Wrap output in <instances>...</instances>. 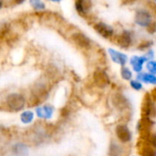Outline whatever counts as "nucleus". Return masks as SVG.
Masks as SVG:
<instances>
[{
  "mask_svg": "<svg viewBox=\"0 0 156 156\" xmlns=\"http://www.w3.org/2000/svg\"><path fill=\"white\" fill-rule=\"evenodd\" d=\"M6 104L9 109L14 112H19L25 107L26 100L25 98L18 93H11L6 97Z\"/></svg>",
  "mask_w": 156,
  "mask_h": 156,
  "instance_id": "f257e3e1",
  "label": "nucleus"
},
{
  "mask_svg": "<svg viewBox=\"0 0 156 156\" xmlns=\"http://www.w3.org/2000/svg\"><path fill=\"white\" fill-rule=\"evenodd\" d=\"M135 23L141 27H149L152 24L151 14L144 9H140L136 11L135 14Z\"/></svg>",
  "mask_w": 156,
  "mask_h": 156,
  "instance_id": "f03ea898",
  "label": "nucleus"
},
{
  "mask_svg": "<svg viewBox=\"0 0 156 156\" xmlns=\"http://www.w3.org/2000/svg\"><path fill=\"white\" fill-rule=\"evenodd\" d=\"M154 122L150 120L149 117H143L138 123V130L141 136L144 139H147L150 136V131Z\"/></svg>",
  "mask_w": 156,
  "mask_h": 156,
  "instance_id": "7ed1b4c3",
  "label": "nucleus"
},
{
  "mask_svg": "<svg viewBox=\"0 0 156 156\" xmlns=\"http://www.w3.org/2000/svg\"><path fill=\"white\" fill-rule=\"evenodd\" d=\"M93 79H94L96 85L100 88H104L110 83V78L108 74L102 69L95 70L93 74Z\"/></svg>",
  "mask_w": 156,
  "mask_h": 156,
  "instance_id": "20e7f679",
  "label": "nucleus"
},
{
  "mask_svg": "<svg viewBox=\"0 0 156 156\" xmlns=\"http://www.w3.org/2000/svg\"><path fill=\"white\" fill-rule=\"evenodd\" d=\"M94 29L98 34H100L102 37L105 38H109L113 35V28L108 24H105L103 22L97 23L94 26Z\"/></svg>",
  "mask_w": 156,
  "mask_h": 156,
  "instance_id": "39448f33",
  "label": "nucleus"
},
{
  "mask_svg": "<svg viewBox=\"0 0 156 156\" xmlns=\"http://www.w3.org/2000/svg\"><path fill=\"white\" fill-rule=\"evenodd\" d=\"M72 40L77 46H79L82 48H89L91 44L90 39L86 35L80 33V32L72 35Z\"/></svg>",
  "mask_w": 156,
  "mask_h": 156,
  "instance_id": "423d86ee",
  "label": "nucleus"
},
{
  "mask_svg": "<svg viewBox=\"0 0 156 156\" xmlns=\"http://www.w3.org/2000/svg\"><path fill=\"white\" fill-rule=\"evenodd\" d=\"M116 134L118 139L122 143L130 142L132 139V133L126 125H122V124L118 125L116 128Z\"/></svg>",
  "mask_w": 156,
  "mask_h": 156,
  "instance_id": "0eeeda50",
  "label": "nucleus"
},
{
  "mask_svg": "<svg viewBox=\"0 0 156 156\" xmlns=\"http://www.w3.org/2000/svg\"><path fill=\"white\" fill-rule=\"evenodd\" d=\"M108 51H109V54H110L112 59L115 63H117V64H119L121 66H124L126 64L128 58H127V56L125 54H123L122 52H119V51H117L115 49H112V48H109Z\"/></svg>",
  "mask_w": 156,
  "mask_h": 156,
  "instance_id": "6e6552de",
  "label": "nucleus"
},
{
  "mask_svg": "<svg viewBox=\"0 0 156 156\" xmlns=\"http://www.w3.org/2000/svg\"><path fill=\"white\" fill-rule=\"evenodd\" d=\"M116 43L121 48H128L131 45V43H132V36H131L130 32L123 31L120 36L117 37Z\"/></svg>",
  "mask_w": 156,
  "mask_h": 156,
  "instance_id": "1a4fd4ad",
  "label": "nucleus"
},
{
  "mask_svg": "<svg viewBox=\"0 0 156 156\" xmlns=\"http://www.w3.org/2000/svg\"><path fill=\"white\" fill-rule=\"evenodd\" d=\"M146 60H148V59L146 58V57H145V56H143V57L133 56V57L131 58L130 62H131V64H132L133 69H134V71H136V72H140V71L142 70V69H143V65H144V63Z\"/></svg>",
  "mask_w": 156,
  "mask_h": 156,
  "instance_id": "9d476101",
  "label": "nucleus"
},
{
  "mask_svg": "<svg viewBox=\"0 0 156 156\" xmlns=\"http://www.w3.org/2000/svg\"><path fill=\"white\" fill-rule=\"evenodd\" d=\"M75 6H76V9L78 10L79 13L85 14L86 12H88L90 10V8L91 6V2L80 0V1H77L75 3Z\"/></svg>",
  "mask_w": 156,
  "mask_h": 156,
  "instance_id": "9b49d317",
  "label": "nucleus"
},
{
  "mask_svg": "<svg viewBox=\"0 0 156 156\" xmlns=\"http://www.w3.org/2000/svg\"><path fill=\"white\" fill-rule=\"evenodd\" d=\"M13 153L16 156H28V148L23 144H17L14 145Z\"/></svg>",
  "mask_w": 156,
  "mask_h": 156,
  "instance_id": "f8f14e48",
  "label": "nucleus"
},
{
  "mask_svg": "<svg viewBox=\"0 0 156 156\" xmlns=\"http://www.w3.org/2000/svg\"><path fill=\"white\" fill-rule=\"evenodd\" d=\"M137 79L139 80H142L145 83H150V84H154L156 85V76L154 74H149V73H139L137 76Z\"/></svg>",
  "mask_w": 156,
  "mask_h": 156,
  "instance_id": "ddd939ff",
  "label": "nucleus"
},
{
  "mask_svg": "<svg viewBox=\"0 0 156 156\" xmlns=\"http://www.w3.org/2000/svg\"><path fill=\"white\" fill-rule=\"evenodd\" d=\"M153 110H154V107H153L152 101H150V99L145 98L144 101V104L142 106V112H143L144 117H149Z\"/></svg>",
  "mask_w": 156,
  "mask_h": 156,
  "instance_id": "4468645a",
  "label": "nucleus"
},
{
  "mask_svg": "<svg viewBox=\"0 0 156 156\" xmlns=\"http://www.w3.org/2000/svg\"><path fill=\"white\" fill-rule=\"evenodd\" d=\"M53 113V109L50 106H44L37 109V114L40 118H50Z\"/></svg>",
  "mask_w": 156,
  "mask_h": 156,
  "instance_id": "2eb2a0df",
  "label": "nucleus"
},
{
  "mask_svg": "<svg viewBox=\"0 0 156 156\" xmlns=\"http://www.w3.org/2000/svg\"><path fill=\"white\" fill-rule=\"evenodd\" d=\"M139 151L143 156H156V151L148 144H143L141 146H139Z\"/></svg>",
  "mask_w": 156,
  "mask_h": 156,
  "instance_id": "dca6fc26",
  "label": "nucleus"
},
{
  "mask_svg": "<svg viewBox=\"0 0 156 156\" xmlns=\"http://www.w3.org/2000/svg\"><path fill=\"white\" fill-rule=\"evenodd\" d=\"M113 104L118 109H122L127 105V100L122 94H115L113 97Z\"/></svg>",
  "mask_w": 156,
  "mask_h": 156,
  "instance_id": "f3484780",
  "label": "nucleus"
},
{
  "mask_svg": "<svg viewBox=\"0 0 156 156\" xmlns=\"http://www.w3.org/2000/svg\"><path fill=\"white\" fill-rule=\"evenodd\" d=\"M122 154V147L119 146L118 144H112V145L110 147V152H109L110 156H120Z\"/></svg>",
  "mask_w": 156,
  "mask_h": 156,
  "instance_id": "a211bd4d",
  "label": "nucleus"
},
{
  "mask_svg": "<svg viewBox=\"0 0 156 156\" xmlns=\"http://www.w3.org/2000/svg\"><path fill=\"white\" fill-rule=\"evenodd\" d=\"M33 118H34V114L30 111L25 112H23L21 114V122L23 123H29V122H31Z\"/></svg>",
  "mask_w": 156,
  "mask_h": 156,
  "instance_id": "6ab92c4d",
  "label": "nucleus"
},
{
  "mask_svg": "<svg viewBox=\"0 0 156 156\" xmlns=\"http://www.w3.org/2000/svg\"><path fill=\"white\" fill-rule=\"evenodd\" d=\"M121 75H122V79H124L126 80H131L132 77H133V73L131 72V70L128 68H125V67H122V69L121 70Z\"/></svg>",
  "mask_w": 156,
  "mask_h": 156,
  "instance_id": "aec40b11",
  "label": "nucleus"
},
{
  "mask_svg": "<svg viewBox=\"0 0 156 156\" xmlns=\"http://www.w3.org/2000/svg\"><path fill=\"white\" fill-rule=\"evenodd\" d=\"M30 5L35 9H44L45 8V4L43 2H41V1H38V0L30 1Z\"/></svg>",
  "mask_w": 156,
  "mask_h": 156,
  "instance_id": "412c9836",
  "label": "nucleus"
},
{
  "mask_svg": "<svg viewBox=\"0 0 156 156\" xmlns=\"http://www.w3.org/2000/svg\"><path fill=\"white\" fill-rule=\"evenodd\" d=\"M147 69L150 72L156 74V61H149L147 64Z\"/></svg>",
  "mask_w": 156,
  "mask_h": 156,
  "instance_id": "4be33fe9",
  "label": "nucleus"
},
{
  "mask_svg": "<svg viewBox=\"0 0 156 156\" xmlns=\"http://www.w3.org/2000/svg\"><path fill=\"white\" fill-rule=\"evenodd\" d=\"M131 86L133 89L136 90H140L143 89V85L141 82L137 81V80H131Z\"/></svg>",
  "mask_w": 156,
  "mask_h": 156,
  "instance_id": "5701e85b",
  "label": "nucleus"
},
{
  "mask_svg": "<svg viewBox=\"0 0 156 156\" xmlns=\"http://www.w3.org/2000/svg\"><path fill=\"white\" fill-rule=\"evenodd\" d=\"M147 31L148 32H150V33H154L156 31V23L155 22H154V23H152L149 27H148V29H147Z\"/></svg>",
  "mask_w": 156,
  "mask_h": 156,
  "instance_id": "b1692460",
  "label": "nucleus"
},
{
  "mask_svg": "<svg viewBox=\"0 0 156 156\" xmlns=\"http://www.w3.org/2000/svg\"><path fill=\"white\" fill-rule=\"evenodd\" d=\"M152 45V42H149V41H146L145 43H141V45L139 46V48L141 49H144V48H148L149 46H151Z\"/></svg>",
  "mask_w": 156,
  "mask_h": 156,
  "instance_id": "393cba45",
  "label": "nucleus"
},
{
  "mask_svg": "<svg viewBox=\"0 0 156 156\" xmlns=\"http://www.w3.org/2000/svg\"><path fill=\"white\" fill-rule=\"evenodd\" d=\"M144 56L146 57V58H147V59H151V58H154V51L151 49V50H149V51L144 55Z\"/></svg>",
  "mask_w": 156,
  "mask_h": 156,
  "instance_id": "a878e982",
  "label": "nucleus"
},
{
  "mask_svg": "<svg viewBox=\"0 0 156 156\" xmlns=\"http://www.w3.org/2000/svg\"><path fill=\"white\" fill-rule=\"evenodd\" d=\"M151 144L154 148H156V133L151 136Z\"/></svg>",
  "mask_w": 156,
  "mask_h": 156,
  "instance_id": "bb28decb",
  "label": "nucleus"
},
{
  "mask_svg": "<svg viewBox=\"0 0 156 156\" xmlns=\"http://www.w3.org/2000/svg\"><path fill=\"white\" fill-rule=\"evenodd\" d=\"M2 5H3V3H2V2H1V1H0V8H1V7H2Z\"/></svg>",
  "mask_w": 156,
  "mask_h": 156,
  "instance_id": "cd10ccee",
  "label": "nucleus"
},
{
  "mask_svg": "<svg viewBox=\"0 0 156 156\" xmlns=\"http://www.w3.org/2000/svg\"><path fill=\"white\" fill-rule=\"evenodd\" d=\"M154 92H155V96H156V90H154Z\"/></svg>",
  "mask_w": 156,
  "mask_h": 156,
  "instance_id": "c85d7f7f",
  "label": "nucleus"
}]
</instances>
